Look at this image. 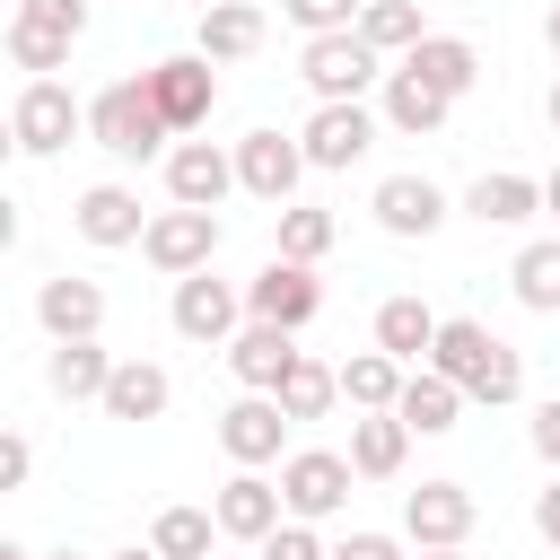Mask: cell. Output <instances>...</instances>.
<instances>
[{
    "instance_id": "49",
    "label": "cell",
    "mask_w": 560,
    "mask_h": 560,
    "mask_svg": "<svg viewBox=\"0 0 560 560\" xmlns=\"http://www.w3.org/2000/svg\"><path fill=\"white\" fill-rule=\"evenodd\" d=\"M0 560H35V551H18V542H9V534H0Z\"/></svg>"
},
{
    "instance_id": "33",
    "label": "cell",
    "mask_w": 560,
    "mask_h": 560,
    "mask_svg": "<svg viewBox=\"0 0 560 560\" xmlns=\"http://www.w3.org/2000/svg\"><path fill=\"white\" fill-rule=\"evenodd\" d=\"M210 542H219L210 508H158V525H149V551L158 560H210Z\"/></svg>"
},
{
    "instance_id": "48",
    "label": "cell",
    "mask_w": 560,
    "mask_h": 560,
    "mask_svg": "<svg viewBox=\"0 0 560 560\" xmlns=\"http://www.w3.org/2000/svg\"><path fill=\"white\" fill-rule=\"evenodd\" d=\"M9 158H18V140H9V114H0V166H9Z\"/></svg>"
},
{
    "instance_id": "36",
    "label": "cell",
    "mask_w": 560,
    "mask_h": 560,
    "mask_svg": "<svg viewBox=\"0 0 560 560\" xmlns=\"http://www.w3.org/2000/svg\"><path fill=\"white\" fill-rule=\"evenodd\" d=\"M359 9H368V0H280V18H289L298 35H341V26H359Z\"/></svg>"
},
{
    "instance_id": "39",
    "label": "cell",
    "mask_w": 560,
    "mask_h": 560,
    "mask_svg": "<svg viewBox=\"0 0 560 560\" xmlns=\"http://www.w3.org/2000/svg\"><path fill=\"white\" fill-rule=\"evenodd\" d=\"M26 472H35V446H26L18 429H0V499H9V490H26Z\"/></svg>"
},
{
    "instance_id": "19",
    "label": "cell",
    "mask_w": 560,
    "mask_h": 560,
    "mask_svg": "<svg viewBox=\"0 0 560 560\" xmlns=\"http://www.w3.org/2000/svg\"><path fill=\"white\" fill-rule=\"evenodd\" d=\"M210 525H219L228 542H262V534L280 525V490H271L262 472H228V481L210 490Z\"/></svg>"
},
{
    "instance_id": "38",
    "label": "cell",
    "mask_w": 560,
    "mask_h": 560,
    "mask_svg": "<svg viewBox=\"0 0 560 560\" xmlns=\"http://www.w3.org/2000/svg\"><path fill=\"white\" fill-rule=\"evenodd\" d=\"M262 560H324V542H315V525H289V516H280V525L262 534Z\"/></svg>"
},
{
    "instance_id": "14",
    "label": "cell",
    "mask_w": 560,
    "mask_h": 560,
    "mask_svg": "<svg viewBox=\"0 0 560 560\" xmlns=\"http://www.w3.org/2000/svg\"><path fill=\"white\" fill-rule=\"evenodd\" d=\"M166 192H175V210H219V201L236 192L228 149H219V140H175V149H166Z\"/></svg>"
},
{
    "instance_id": "45",
    "label": "cell",
    "mask_w": 560,
    "mask_h": 560,
    "mask_svg": "<svg viewBox=\"0 0 560 560\" xmlns=\"http://www.w3.org/2000/svg\"><path fill=\"white\" fill-rule=\"evenodd\" d=\"M542 44H551V61H560V0H551V18H542Z\"/></svg>"
},
{
    "instance_id": "32",
    "label": "cell",
    "mask_w": 560,
    "mask_h": 560,
    "mask_svg": "<svg viewBox=\"0 0 560 560\" xmlns=\"http://www.w3.org/2000/svg\"><path fill=\"white\" fill-rule=\"evenodd\" d=\"M350 35H359V44H368V52L385 61V52H411V44L429 35V26H420V9H411V0H368Z\"/></svg>"
},
{
    "instance_id": "28",
    "label": "cell",
    "mask_w": 560,
    "mask_h": 560,
    "mask_svg": "<svg viewBox=\"0 0 560 560\" xmlns=\"http://www.w3.org/2000/svg\"><path fill=\"white\" fill-rule=\"evenodd\" d=\"M105 376H114V350H96V341H52V359H44V385L61 402H96Z\"/></svg>"
},
{
    "instance_id": "9",
    "label": "cell",
    "mask_w": 560,
    "mask_h": 560,
    "mask_svg": "<svg viewBox=\"0 0 560 560\" xmlns=\"http://www.w3.org/2000/svg\"><path fill=\"white\" fill-rule=\"evenodd\" d=\"M219 210H158L149 228H140V254L166 271V280H184V271H210V254H219Z\"/></svg>"
},
{
    "instance_id": "27",
    "label": "cell",
    "mask_w": 560,
    "mask_h": 560,
    "mask_svg": "<svg viewBox=\"0 0 560 560\" xmlns=\"http://www.w3.org/2000/svg\"><path fill=\"white\" fill-rule=\"evenodd\" d=\"M429 341H438V315H429L420 298H385V306H376V350H385L394 368H420Z\"/></svg>"
},
{
    "instance_id": "1",
    "label": "cell",
    "mask_w": 560,
    "mask_h": 560,
    "mask_svg": "<svg viewBox=\"0 0 560 560\" xmlns=\"http://www.w3.org/2000/svg\"><path fill=\"white\" fill-rule=\"evenodd\" d=\"M429 376H446L464 402H516L525 394V359L490 332V324H472V315H438V341H429V359H420Z\"/></svg>"
},
{
    "instance_id": "24",
    "label": "cell",
    "mask_w": 560,
    "mask_h": 560,
    "mask_svg": "<svg viewBox=\"0 0 560 560\" xmlns=\"http://www.w3.org/2000/svg\"><path fill=\"white\" fill-rule=\"evenodd\" d=\"M464 210H472L481 228H525V219L542 210V184H534V175H516V166H499V175H472Z\"/></svg>"
},
{
    "instance_id": "20",
    "label": "cell",
    "mask_w": 560,
    "mask_h": 560,
    "mask_svg": "<svg viewBox=\"0 0 560 560\" xmlns=\"http://www.w3.org/2000/svg\"><path fill=\"white\" fill-rule=\"evenodd\" d=\"M262 35H271V26H262V9H254V0H210V9H201V26H192V52L219 70V61L262 52Z\"/></svg>"
},
{
    "instance_id": "41",
    "label": "cell",
    "mask_w": 560,
    "mask_h": 560,
    "mask_svg": "<svg viewBox=\"0 0 560 560\" xmlns=\"http://www.w3.org/2000/svg\"><path fill=\"white\" fill-rule=\"evenodd\" d=\"M534 455H542V464L560 472V394H551V402L534 411Z\"/></svg>"
},
{
    "instance_id": "15",
    "label": "cell",
    "mask_w": 560,
    "mask_h": 560,
    "mask_svg": "<svg viewBox=\"0 0 560 560\" xmlns=\"http://www.w3.org/2000/svg\"><path fill=\"white\" fill-rule=\"evenodd\" d=\"M70 228H79L96 254H114V245H140L149 210H140V192H131V184H88V192L70 201Z\"/></svg>"
},
{
    "instance_id": "17",
    "label": "cell",
    "mask_w": 560,
    "mask_h": 560,
    "mask_svg": "<svg viewBox=\"0 0 560 560\" xmlns=\"http://www.w3.org/2000/svg\"><path fill=\"white\" fill-rule=\"evenodd\" d=\"M35 324H44L52 341H96V332H105V289L79 280V271H61V280L35 289Z\"/></svg>"
},
{
    "instance_id": "34",
    "label": "cell",
    "mask_w": 560,
    "mask_h": 560,
    "mask_svg": "<svg viewBox=\"0 0 560 560\" xmlns=\"http://www.w3.org/2000/svg\"><path fill=\"white\" fill-rule=\"evenodd\" d=\"M332 236H341L332 210H315V201H289V210H280V262H306V271H315V262L332 254Z\"/></svg>"
},
{
    "instance_id": "51",
    "label": "cell",
    "mask_w": 560,
    "mask_h": 560,
    "mask_svg": "<svg viewBox=\"0 0 560 560\" xmlns=\"http://www.w3.org/2000/svg\"><path fill=\"white\" fill-rule=\"evenodd\" d=\"M420 560H464V551H420Z\"/></svg>"
},
{
    "instance_id": "18",
    "label": "cell",
    "mask_w": 560,
    "mask_h": 560,
    "mask_svg": "<svg viewBox=\"0 0 560 560\" xmlns=\"http://www.w3.org/2000/svg\"><path fill=\"white\" fill-rule=\"evenodd\" d=\"M289 368H298V332H280V324H236L228 332V376L245 394H271Z\"/></svg>"
},
{
    "instance_id": "8",
    "label": "cell",
    "mask_w": 560,
    "mask_h": 560,
    "mask_svg": "<svg viewBox=\"0 0 560 560\" xmlns=\"http://www.w3.org/2000/svg\"><path fill=\"white\" fill-rule=\"evenodd\" d=\"M228 166H236V192H254V201H271V210H289V201H298V175H306L298 131H245V140L228 149Z\"/></svg>"
},
{
    "instance_id": "22",
    "label": "cell",
    "mask_w": 560,
    "mask_h": 560,
    "mask_svg": "<svg viewBox=\"0 0 560 560\" xmlns=\"http://www.w3.org/2000/svg\"><path fill=\"white\" fill-rule=\"evenodd\" d=\"M402 455H411V429L394 420V411H359L350 420V481H394L402 472Z\"/></svg>"
},
{
    "instance_id": "13",
    "label": "cell",
    "mask_w": 560,
    "mask_h": 560,
    "mask_svg": "<svg viewBox=\"0 0 560 560\" xmlns=\"http://www.w3.org/2000/svg\"><path fill=\"white\" fill-rule=\"evenodd\" d=\"M280 438H289V420H280V402H271V394H236V402L219 411V446H228V464H236V472L280 464Z\"/></svg>"
},
{
    "instance_id": "35",
    "label": "cell",
    "mask_w": 560,
    "mask_h": 560,
    "mask_svg": "<svg viewBox=\"0 0 560 560\" xmlns=\"http://www.w3.org/2000/svg\"><path fill=\"white\" fill-rule=\"evenodd\" d=\"M18 26H35V35H61V44H79V35H88V0H18Z\"/></svg>"
},
{
    "instance_id": "47",
    "label": "cell",
    "mask_w": 560,
    "mask_h": 560,
    "mask_svg": "<svg viewBox=\"0 0 560 560\" xmlns=\"http://www.w3.org/2000/svg\"><path fill=\"white\" fill-rule=\"evenodd\" d=\"M105 560H158V551H149V542H131V551H105Z\"/></svg>"
},
{
    "instance_id": "43",
    "label": "cell",
    "mask_w": 560,
    "mask_h": 560,
    "mask_svg": "<svg viewBox=\"0 0 560 560\" xmlns=\"http://www.w3.org/2000/svg\"><path fill=\"white\" fill-rule=\"evenodd\" d=\"M18 236H26V219H18V201H9V192H0V254H9V245H18Z\"/></svg>"
},
{
    "instance_id": "2",
    "label": "cell",
    "mask_w": 560,
    "mask_h": 560,
    "mask_svg": "<svg viewBox=\"0 0 560 560\" xmlns=\"http://www.w3.org/2000/svg\"><path fill=\"white\" fill-rule=\"evenodd\" d=\"M88 140L105 149V158H122V166H140V158H166V122H158V105H149V88L140 79H114L96 105H88Z\"/></svg>"
},
{
    "instance_id": "25",
    "label": "cell",
    "mask_w": 560,
    "mask_h": 560,
    "mask_svg": "<svg viewBox=\"0 0 560 560\" xmlns=\"http://www.w3.org/2000/svg\"><path fill=\"white\" fill-rule=\"evenodd\" d=\"M455 411H464V394H455L446 376H429V368H402V394H394V420H402L411 438H446V429H455Z\"/></svg>"
},
{
    "instance_id": "16",
    "label": "cell",
    "mask_w": 560,
    "mask_h": 560,
    "mask_svg": "<svg viewBox=\"0 0 560 560\" xmlns=\"http://www.w3.org/2000/svg\"><path fill=\"white\" fill-rule=\"evenodd\" d=\"M368 210H376L385 236H438V228H446V192H438L429 175H385V184L368 192Z\"/></svg>"
},
{
    "instance_id": "40",
    "label": "cell",
    "mask_w": 560,
    "mask_h": 560,
    "mask_svg": "<svg viewBox=\"0 0 560 560\" xmlns=\"http://www.w3.org/2000/svg\"><path fill=\"white\" fill-rule=\"evenodd\" d=\"M324 560H402V542H394V534H341Z\"/></svg>"
},
{
    "instance_id": "5",
    "label": "cell",
    "mask_w": 560,
    "mask_h": 560,
    "mask_svg": "<svg viewBox=\"0 0 560 560\" xmlns=\"http://www.w3.org/2000/svg\"><path fill=\"white\" fill-rule=\"evenodd\" d=\"M298 70H306V88H315V105H359L376 79H385V61L341 26V35H306V52H298Z\"/></svg>"
},
{
    "instance_id": "6",
    "label": "cell",
    "mask_w": 560,
    "mask_h": 560,
    "mask_svg": "<svg viewBox=\"0 0 560 560\" xmlns=\"http://www.w3.org/2000/svg\"><path fill=\"white\" fill-rule=\"evenodd\" d=\"M140 88H149V105H158L166 131H201L210 105H219V70H210L201 52H166V61H149Z\"/></svg>"
},
{
    "instance_id": "29",
    "label": "cell",
    "mask_w": 560,
    "mask_h": 560,
    "mask_svg": "<svg viewBox=\"0 0 560 560\" xmlns=\"http://www.w3.org/2000/svg\"><path fill=\"white\" fill-rule=\"evenodd\" d=\"M508 280H516V306H534V315H560V236H534V245H516Z\"/></svg>"
},
{
    "instance_id": "11",
    "label": "cell",
    "mask_w": 560,
    "mask_h": 560,
    "mask_svg": "<svg viewBox=\"0 0 560 560\" xmlns=\"http://www.w3.org/2000/svg\"><path fill=\"white\" fill-rule=\"evenodd\" d=\"M402 534H411V551H464V534H472V490H464V481H420V490H402Z\"/></svg>"
},
{
    "instance_id": "23",
    "label": "cell",
    "mask_w": 560,
    "mask_h": 560,
    "mask_svg": "<svg viewBox=\"0 0 560 560\" xmlns=\"http://www.w3.org/2000/svg\"><path fill=\"white\" fill-rule=\"evenodd\" d=\"M402 70H411V79H429V88H438V96L455 105V96H464V88L481 79V52H472L464 35H420V44L402 52Z\"/></svg>"
},
{
    "instance_id": "30",
    "label": "cell",
    "mask_w": 560,
    "mask_h": 560,
    "mask_svg": "<svg viewBox=\"0 0 560 560\" xmlns=\"http://www.w3.org/2000/svg\"><path fill=\"white\" fill-rule=\"evenodd\" d=\"M332 385L350 394V411H394V394H402V368H394L385 350H359V359H341V368H332Z\"/></svg>"
},
{
    "instance_id": "37",
    "label": "cell",
    "mask_w": 560,
    "mask_h": 560,
    "mask_svg": "<svg viewBox=\"0 0 560 560\" xmlns=\"http://www.w3.org/2000/svg\"><path fill=\"white\" fill-rule=\"evenodd\" d=\"M9 61H18V70H35V79H52V70L70 61V44H61V35H35V26H18V18H9Z\"/></svg>"
},
{
    "instance_id": "3",
    "label": "cell",
    "mask_w": 560,
    "mask_h": 560,
    "mask_svg": "<svg viewBox=\"0 0 560 560\" xmlns=\"http://www.w3.org/2000/svg\"><path fill=\"white\" fill-rule=\"evenodd\" d=\"M280 516L289 525H324V516H341L350 508V464L332 455V446H298V455H280Z\"/></svg>"
},
{
    "instance_id": "31",
    "label": "cell",
    "mask_w": 560,
    "mask_h": 560,
    "mask_svg": "<svg viewBox=\"0 0 560 560\" xmlns=\"http://www.w3.org/2000/svg\"><path fill=\"white\" fill-rule=\"evenodd\" d=\"M332 394H341V385H332V368H324V359H306V350H298V368L271 385V402H280V420H289V429H298V420H324V411H332Z\"/></svg>"
},
{
    "instance_id": "12",
    "label": "cell",
    "mask_w": 560,
    "mask_h": 560,
    "mask_svg": "<svg viewBox=\"0 0 560 560\" xmlns=\"http://www.w3.org/2000/svg\"><path fill=\"white\" fill-rule=\"evenodd\" d=\"M166 315H175V332H184V341H210V350H228V332L245 324V298H236L228 280H210V271H184Z\"/></svg>"
},
{
    "instance_id": "4",
    "label": "cell",
    "mask_w": 560,
    "mask_h": 560,
    "mask_svg": "<svg viewBox=\"0 0 560 560\" xmlns=\"http://www.w3.org/2000/svg\"><path fill=\"white\" fill-rule=\"evenodd\" d=\"M79 131H88V105H79L61 79H26V96L9 105V140H18V158H61Z\"/></svg>"
},
{
    "instance_id": "50",
    "label": "cell",
    "mask_w": 560,
    "mask_h": 560,
    "mask_svg": "<svg viewBox=\"0 0 560 560\" xmlns=\"http://www.w3.org/2000/svg\"><path fill=\"white\" fill-rule=\"evenodd\" d=\"M44 560H88V551H70V542H61V551H44Z\"/></svg>"
},
{
    "instance_id": "10",
    "label": "cell",
    "mask_w": 560,
    "mask_h": 560,
    "mask_svg": "<svg viewBox=\"0 0 560 560\" xmlns=\"http://www.w3.org/2000/svg\"><path fill=\"white\" fill-rule=\"evenodd\" d=\"M368 149H376V114L368 105H315L306 131H298V158L324 166V175H350Z\"/></svg>"
},
{
    "instance_id": "7",
    "label": "cell",
    "mask_w": 560,
    "mask_h": 560,
    "mask_svg": "<svg viewBox=\"0 0 560 560\" xmlns=\"http://www.w3.org/2000/svg\"><path fill=\"white\" fill-rule=\"evenodd\" d=\"M236 298H245V324H280V332H298V324L324 315V280H315L306 262H280V254H271Z\"/></svg>"
},
{
    "instance_id": "26",
    "label": "cell",
    "mask_w": 560,
    "mask_h": 560,
    "mask_svg": "<svg viewBox=\"0 0 560 560\" xmlns=\"http://www.w3.org/2000/svg\"><path fill=\"white\" fill-rule=\"evenodd\" d=\"M376 88H385V122H394V131H411V140H429V131H438V122L455 114V105H446V96H438L429 79H411L402 61H394V70L376 79Z\"/></svg>"
},
{
    "instance_id": "44",
    "label": "cell",
    "mask_w": 560,
    "mask_h": 560,
    "mask_svg": "<svg viewBox=\"0 0 560 560\" xmlns=\"http://www.w3.org/2000/svg\"><path fill=\"white\" fill-rule=\"evenodd\" d=\"M534 184H542V210L560 219V166H551V175H534Z\"/></svg>"
},
{
    "instance_id": "42",
    "label": "cell",
    "mask_w": 560,
    "mask_h": 560,
    "mask_svg": "<svg viewBox=\"0 0 560 560\" xmlns=\"http://www.w3.org/2000/svg\"><path fill=\"white\" fill-rule=\"evenodd\" d=\"M534 534H542V542L560 551V472H551V481L534 490Z\"/></svg>"
},
{
    "instance_id": "21",
    "label": "cell",
    "mask_w": 560,
    "mask_h": 560,
    "mask_svg": "<svg viewBox=\"0 0 560 560\" xmlns=\"http://www.w3.org/2000/svg\"><path fill=\"white\" fill-rule=\"evenodd\" d=\"M166 402H175V385H166L158 359H114V376H105V394H96L105 420H158Z\"/></svg>"
},
{
    "instance_id": "46",
    "label": "cell",
    "mask_w": 560,
    "mask_h": 560,
    "mask_svg": "<svg viewBox=\"0 0 560 560\" xmlns=\"http://www.w3.org/2000/svg\"><path fill=\"white\" fill-rule=\"evenodd\" d=\"M542 114H551V131H560V79H551V96H542Z\"/></svg>"
}]
</instances>
